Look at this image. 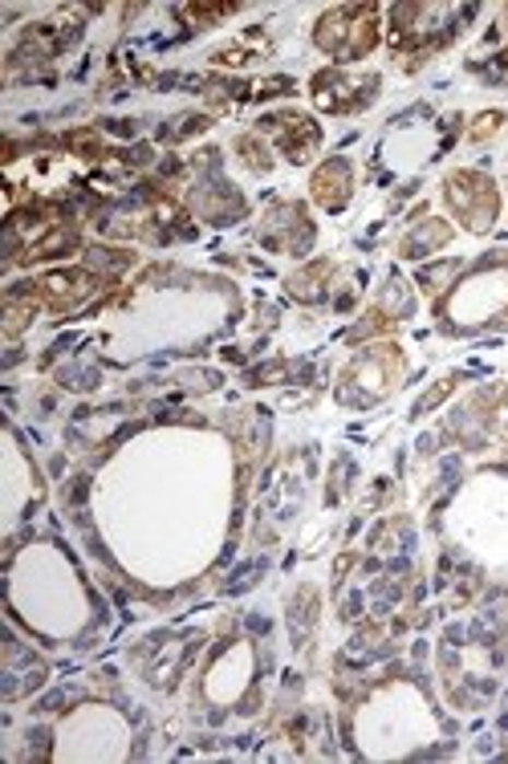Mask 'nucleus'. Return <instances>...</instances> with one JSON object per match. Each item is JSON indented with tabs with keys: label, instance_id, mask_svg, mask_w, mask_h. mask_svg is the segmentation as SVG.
Returning <instances> with one entry per match:
<instances>
[{
	"label": "nucleus",
	"instance_id": "f257e3e1",
	"mask_svg": "<svg viewBox=\"0 0 508 764\" xmlns=\"http://www.w3.org/2000/svg\"><path fill=\"white\" fill-rule=\"evenodd\" d=\"M378 37V25H375V9L363 4V9H338L321 21L318 30V45L321 49H330V54H346V58H363L370 54V45Z\"/></svg>",
	"mask_w": 508,
	"mask_h": 764
},
{
	"label": "nucleus",
	"instance_id": "f03ea898",
	"mask_svg": "<svg viewBox=\"0 0 508 764\" xmlns=\"http://www.w3.org/2000/svg\"><path fill=\"white\" fill-rule=\"evenodd\" d=\"M451 203L464 212L472 228H484L496 208L493 184H484L480 175H460V179H451Z\"/></svg>",
	"mask_w": 508,
	"mask_h": 764
},
{
	"label": "nucleus",
	"instance_id": "7ed1b4c3",
	"mask_svg": "<svg viewBox=\"0 0 508 764\" xmlns=\"http://www.w3.org/2000/svg\"><path fill=\"white\" fill-rule=\"evenodd\" d=\"M346 191H350V172L346 163H326L314 179V196H318L326 208H342L346 203Z\"/></svg>",
	"mask_w": 508,
	"mask_h": 764
},
{
	"label": "nucleus",
	"instance_id": "20e7f679",
	"mask_svg": "<svg viewBox=\"0 0 508 764\" xmlns=\"http://www.w3.org/2000/svg\"><path fill=\"white\" fill-rule=\"evenodd\" d=\"M188 16H200V21H212V16H224V13H233V4H191V9H184Z\"/></svg>",
	"mask_w": 508,
	"mask_h": 764
}]
</instances>
